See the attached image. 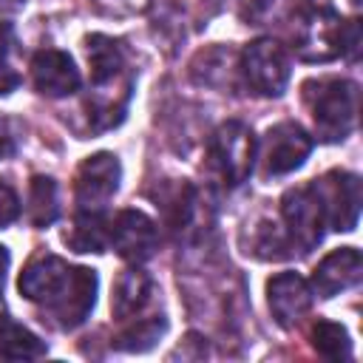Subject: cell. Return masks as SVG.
<instances>
[{"instance_id": "6da1fadb", "label": "cell", "mask_w": 363, "mask_h": 363, "mask_svg": "<svg viewBox=\"0 0 363 363\" xmlns=\"http://www.w3.org/2000/svg\"><path fill=\"white\" fill-rule=\"evenodd\" d=\"M88 62H91V82H94V94L88 99L91 128L105 130V128H113L122 122L125 105L130 96L122 91H111L113 85H130L122 43L108 34H91L88 37Z\"/></svg>"}, {"instance_id": "7a4b0ae2", "label": "cell", "mask_w": 363, "mask_h": 363, "mask_svg": "<svg viewBox=\"0 0 363 363\" xmlns=\"http://www.w3.org/2000/svg\"><path fill=\"white\" fill-rule=\"evenodd\" d=\"M303 99L309 105L315 133L323 142H340L357 122V85L340 77H320L303 82Z\"/></svg>"}, {"instance_id": "3957f363", "label": "cell", "mask_w": 363, "mask_h": 363, "mask_svg": "<svg viewBox=\"0 0 363 363\" xmlns=\"http://www.w3.org/2000/svg\"><path fill=\"white\" fill-rule=\"evenodd\" d=\"M207 156H210V167L216 170V176L227 187H238L252 173V164H255V136H252V130L244 122L230 119V122L218 125V130L213 133Z\"/></svg>"}, {"instance_id": "277c9868", "label": "cell", "mask_w": 363, "mask_h": 363, "mask_svg": "<svg viewBox=\"0 0 363 363\" xmlns=\"http://www.w3.org/2000/svg\"><path fill=\"white\" fill-rule=\"evenodd\" d=\"M312 190L320 201L326 227L337 233H349L360 218V179L349 170H329L326 176L312 182Z\"/></svg>"}, {"instance_id": "5b68a950", "label": "cell", "mask_w": 363, "mask_h": 363, "mask_svg": "<svg viewBox=\"0 0 363 363\" xmlns=\"http://www.w3.org/2000/svg\"><path fill=\"white\" fill-rule=\"evenodd\" d=\"M241 71L247 85L261 96H281L289 82V54L275 40H255L241 54Z\"/></svg>"}, {"instance_id": "8992f818", "label": "cell", "mask_w": 363, "mask_h": 363, "mask_svg": "<svg viewBox=\"0 0 363 363\" xmlns=\"http://www.w3.org/2000/svg\"><path fill=\"white\" fill-rule=\"evenodd\" d=\"M281 218H284V227H286L284 233H286V238L292 241V247L298 252H309L320 244L326 218H323V210H320V201H318L312 184L292 187V190L284 193Z\"/></svg>"}, {"instance_id": "52a82bcc", "label": "cell", "mask_w": 363, "mask_h": 363, "mask_svg": "<svg viewBox=\"0 0 363 363\" xmlns=\"http://www.w3.org/2000/svg\"><path fill=\"white\" fill-rule=\"evenodd\" d=\"M119 179H122V167L113 153L99 150L88 156L77 167V176H74V199L79 210L102 213L108 201L113 199V193L119 190Z\"/></svg>"}, {"instance_id": "ba28073f", "label": "cell", "mask_w": 363, "mask_h": 363, "mask_svg": "<svg viewBox=\"0 0 363 363\" xmlns=\"http://www.w3.org/2000/svg\"><path fill=\"white\" fill-rule=\"evenodd\" d=\"M340 28L343 20L329 9H309L298 17L295 28V51L306 62H326L340 54Z\"/></svg>"}, {"instance_id": "9c48e42d", "label": "cell", "mask_w": 363, "mask_h": 363, "mask_svg": "<svg viewBox=\"0 0 363 363\" xmlns=\"http://www.w3.org/2000/svg\"><path fill=\"white\" fill-rule=\"evenodd\" d=\"M312 153V136L298 122H278L267 130L261 145V173L284 176L298 170Z\"/></svg>"}, {"instance_id": "30bf717a", "label": "cell", "mask_w": 363, "mask_h": 363, "mask_svg": "<svg viewBox=\"0 0 363 363\" xmlns=\"http://www.w3.org/2000/svg\"><path fill=\"white\" fill-rule=\"evenodd\" d=\"M108 247H113L116 255L128 264H142L156 252L159 230L147 213L119 210L113 221H108Z\"/></svg>"}, {"instance_id": "8fae6325", "label": "cell", "mask_w": 363, "mask_h": 363, "mask_svg": "<svg viewBox=\"0 0 363 363\" xmlns=\"http://www.w3.org/2000/svg\"><path fill=\"white\" fill-rule=\"evenodd\" d=\"M96 303V272L88 267H71L62 292L45 306L48 318L60 329H77Z\"/></svg>"}, {"instance_id": "7c38bea8", "label": "cell", "mask_w": 363, "mask_h": 363, "mask_svg": "<svg viewBox=\"0 0 363 363\" xmlns=\"http://www.w3.org/2000/svg\"><path fill=\"white\" fill-rule=\"evenodd\" d=\"M315 292L306 278L298 272H278L267 281V303L278 326L289 329L295 326L309 309H312Z\"/></svg>"}, {"instance_id": "4fadbf2b", "label": "cell", "mask_w": 363, "mask_h": 363, "mask_svg": "<svg viewBox=\"0 0 363 363\" xmlns=\"http://www.w3.org/2000/svg\"><path fill=\"white\" fill-rule=\"evenodd\" d=\"M71 275V267L60 258V255H51V252H40L34 255L23 272H20V281H17V289L23 298H28L31 303H43L48 306L65 286Z\"/></svg>"}, {"instance_id": "5bb4252c", "label": "cell", "mask_w": 363, "mask_h": 363, "mask_svg": "<svg viewBox=\"0 0 363 363\" xmlns=\"http://www.w3.org/2000/svg\"><path fill=\"white\" fill-rule=\"evenodd\" d=\"M31 79L43 96L60 99L79 88V71L74 60L60 48H43L31 60Z\"/></svg>"}, {"instance_id": "9a60e30c", "label": "cell", "mask_w": 363, "mask_h": 363, "mask_svg": "<svg viewBox=\"0 0 363 363\" xmlns=\"http://www.w3.org/2000/svg\"><path fill=\"white\" fill-rule=\"evenodd\" d=\"M363 275V258H360V250L354 247H340V250H332L312 272V292L320 295V298H335L337 292L354 286Z\"/></svg>"}, {"instance_id": "2e32d148", "label": "cell", "mask_w": 363, "mask_h": 363, "mask_svg": "<svg viewBox=\"0 0 363 363\" xmlns=\"http://www.w3.org/2000/svg\"><path fill=\"white\" fill-rule=\"evenodd\" d=\"M153 301V281L145 269H139L136 264L130 269H125L116 284H113V295H111V312L119 320H128L133 315H139L147 303Z\"/></svg>"}, {"instance_id": "e0dca14e", "label": "cell", "mask_w": 363, "mask_h": 363, "mask_svg": "<svg viewBox=\"0 0 363 363\" xmlns=\"http://www.w3.org/2000/svg\"><path fill=\"white\" fill-rule=\"evenodd\" d=\"M65 244L74 252H105L108 250V221L102 213L79 210L74 227L65 233Z\"/></svg>"}, {"instance_id": "ac0fdd59", "label": "cell", "mask_w": 363, "mask_h": 363, "mask_svg": "<svg viewBox=\"0 0 363 363\" xmlns=\"http://www.w3.org/2000/svg\"><path fill=\"white\" fill-rule=\"evenodd\" d=\"M48 349L45 343L28 332L26 326L14 323V320H6L3 329H0V360H34V357H43Z\"/></svg>"}, {"instance_id": "d6986e66", "label": "cell", "mask_w": 363, "mask_h": 363, "mask_svg": "<svg viewBox=\"0 0 363 363\" xmlns=\"http://www.w3.org/2000/svg\"><path fill=\"white\" fill-rule=\"evenodd\" d=\"M28 221L34 227H48L54 224L60 213V199H57V184L51 176H34L28 184Z\"/></svg>"}, {"instance_id": "ffe728a7", "label": "cell", "mask_w": 363, "mask_h": 363, "mask_svg": "<svg viewBox=\"0 0 363 363\" xmlns=\"http://www.w3.org/2000/svg\"><path fill=\"white\" fill-rule=\"evenodd\" d=\"M312 346L326 360H349L352 357L349 332L335 320H318L312 326Z\"/></svg>"}, {"instance_id": "44dd1931", "label": "cell", "mask_w": 363, "mask_h": 363, "mask_svg": "<svg viewBox=\"0 0 363 363\" xmlns=\"http://www.w3.org/2000/svg\"><path fill=\"white\" fill-rule=\"evenodd\" d=\"M167 329V320L162 315L156 318H139L133 326H128L125 332H119L113 337V346L122 352H147Z\"/></svg>"}, {"instance_id": "7402d4cb", "label": "cell", "mask_w": 363, "mask_h": 363, "mask_svg": "<svg viewBox=\"0 0 363 363\" xmlns=\"http://www.w3.org/2000/svg\"><path fill=\"white\" fill-rule=\"evenodd\" d=\"M20 136H23V125L14 116L0 113V162L11 159L20 147Z\"/></svg>"}, {"instance_id": "603a6c76", "label": "cell", "mask_w": 363, "mask_h": 363, "mask_svg": "<svg viewBox=\"0 0 363 363\" xmlns=\"http://www.w3.org/2000/svg\"><path fill=\"white\" fill-rule=\"evenodd\" d=\"M340 54L346 60H357V54H360V23L357 20H343V28H340Z\"/></svg>"}, {"instance_id": "cb8c5ba5", "label": "cell", "mask_w": 363, "mask_h": 363, "mask_svg": "<svg viewBox=\"0 0 363 363\" xmlns=\"http://www.w3.org/2000/svg\"><path fill=\"white\" fill-rule=\"evenodd\" d=\"M20 216V201H17V193L0 182V227H9L14 218Z\"/></svg>"}, {"instance_id": "d4e9b609", "label": "cell", "mask_w": 363, "mask_h": 363, "mask_svg": "<svg viewBox=\"0 0 363 363\" xmlns=\"http://www.w3.org/2000/svg\"><path fill=\"white\" fill-rule=\"evenodd\" d=\"M20 85V74L9 65V60H0V94H11Z\"/></svg>"}, {"instance_id": "484cf974", "label": "cell", "mask_w": 363, "mask_h": 363, "mask_svg": "<svg viewBox=\"0 0 363 363\" xmlns=\"http://www.w3.org/2000/svg\"><path fill=\"white\" fill-rule=\"evenodd\" d=\"M14 45V34H11V26L0 23V60L9 57V48Z\"/></svg>"}, {"instance_id": "4316f807", "label": "cell", "mask_w": 363, "mask_h": 363, "mask_svg": "<svg viewBox=\"0 0 363 363\" xmlns=\"http://www.w3.org/2000/svg\"><path fill=\"white\" fill-rule=\"evenodd\" d=\"M6 269H9V250L0 244V292H3V284H6Z\"/></svg>"}, {"instance_id": "83f0119b", "label": "cell", "mask_w": 363, "mask_h": 363, "mask_svg": "<svg viewBox=\"0 0 363 363\" xmlns=\"http://www.w3.org/2000/svg\"><path fill=\"white\" fill-rule=\"evenodd\" d=\"M6 320H9V318L3 315V306H0V329H3V323H6Z\"/></svg>"}]
</instances>
